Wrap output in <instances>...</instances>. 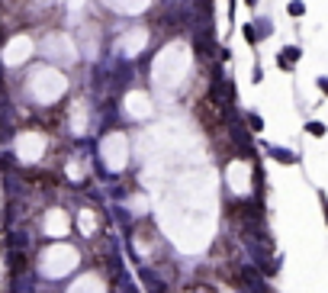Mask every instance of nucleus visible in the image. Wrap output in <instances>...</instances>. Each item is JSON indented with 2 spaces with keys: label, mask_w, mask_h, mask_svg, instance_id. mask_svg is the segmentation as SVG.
<instances>
[{
  "label": "nucleus",
  "mask_w": 328,
  "mask_h": 293,
  "mask_svg": "<svg viewBox=\"0 0 328 293\" xmlns=\"http://www.w3.org/2000/svg\"><path fill=\"white\" fill-rule=\"evenodd\" d=\"M244 3H258V0H244Z\"/></svg>",
  "instance_id": "nucleus-9"
},
{
  "label": "nucleus",
  "mask_w": 328,
  "mask_h": 293,
  "mask_svg": "<svg viewBox=\"0 0 328 293\" xmlns=\"http://www.w3.org/2000/svg\"><path fill=\"white\" fill-rule=\"evenodd\" d=\"M142 284H145V290H148V293H164V284H161V280L154 277V274H148V270L142 274Z\"/></svg>",
  "instance_id": "nucleus-3"
},
{
  "label": "nucleus",
  "mask_w": 328,
  "mask_h": 293,
  "mask_svg": "<svg viewBox=\"0 0 328 293\" xmlns=\"http://www.w3.org/2000/svg\"><path fill=\"white\" fill-rule=\"evenodd\" d=\"M319 87H322V90H328V77H322V81H319Z\"/></svg>",
  "instance_id": "nucleus-8"
},
{
  "label": "nucleus",
  "mask_w": 328,
  "mask_h": 293,
  "mask_svg": "<svg viewBox=\"0 0 328 293\" xmlns=\"http://www.w3.org/2000/svg\"><path fill=\"white\" fill-rule=\"evenodd\" d=\"M267 155L274 158V161H280V164H296V155L283 152V148H277V145H270V148H267Z\"/></svg>",
  "instance_id": "nucleus-2"
},
{
  "label": "nucleus",
  "mask_w": 328,
  "mask_h": 293,
  "mask_svg": "<svg viewBox=\"0 0 328 293\" xmlns=\"http://www.w3.org/2000/svg\"><path fill=\"white\" fill-rule=\"evenodd\" d=\"M244 39H248V42H251V45H254V39H258V32H254L251 26H244Z\"/></svg>",
  "instance_id": "nucleus-7"
},
{
  "label": "nucleus",
  "mask_w": 328,
  "mask_h": 293,
  "mask_svg": "<svg viewBox=\"0 0 328 293\" xmlns=\"http://www.w3.org/2000/svg\"><path fill=\"white\" fill-rule=\"evenodd\" d=\"M306 129L312 132V135H325V126H322V123H309V126H306Z\"/></svg>",
  "instance_id": "nucleus-5"
},
{
  "label": "nucleus",
  "mask_w": 328,
  "mask_h": 293,
  "mask_svg": "<svg viewBox=\"0 0 328 293\" xmlns=\"http://www.w3.org/2000/svg\"><path fill=\"white\" fill-rule=\"evenodd\" d=\"M229 116H232L229 132H232V139H235V145H238V155H241V158H251V155H254V145H251V139H248V132H244V126L238 123V116L232 113V107H229Z\"/></svg>",
  "instance_id": "nucleus-1"
},
{
  "label": "nucleus",
  "mask_w": 328,
  "mask_h": 293,
  "mask_svg": "<svg viewBox=\"0 0 328 293\" xmlns=\"http://www.w3.org/2000/svg\"><path fill=\"white\" fill-rule=\"evenodd\" d=\"M290 13H293V16H303V13H306V7L299 3V0H293V3H290Z\"/></svg>",
  "instance_id": "nucleus-6"
},
{
  "label": "nucleus",
  "mask_w": 328,
  "mask_h": 293,
  "mask_svg": "<svg viewBox=\"0 0 328 293\" xmlns=\"http://www.w3.org/2000/svg\"><path fill=\"white\" fill-rule=\"evenodd\" d=\"M244 123H248V129H254V132L264 129V123H261V116H258V113H248V116H244Z\"/></svg>",
  "instance_id": "nucleus-4"
}]
</instances>
